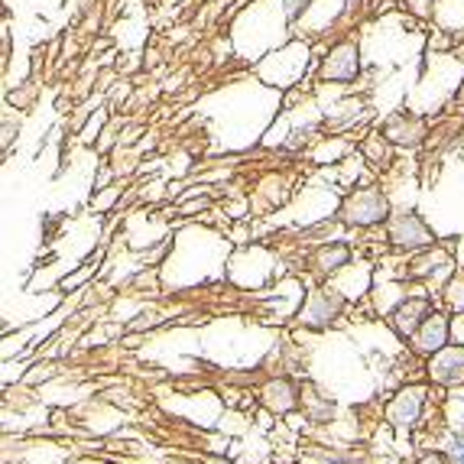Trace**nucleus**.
<instances>
[{"label": "nucleus", "instance_id": "obj_1", "mask_svg": "<svg viewBox=\"0 0 464 464\" xmlns=\"http://www.w3.org/2000/svg\"><path fill=\"white\" fill-rule=\"evenodd\" d=\"M393 208H390V198L387 192L380 186H364V188H354V192L344 195L338 208V218L344 227H357V231H364V227H377V225H387Z\"/></svg>", "mask_w": 464, "mask_h": 464}, {"label": "nucleus", "instance_id": "obj_2", "mask_svg": "<svg viewBox=\"0 0 464 464\" xmlns=\"http://www.w3.org/2000/svg\"><path fill=\"white\" fill-rule=\"evenodd\" d=\"M426 406H429V387L426 383H406L402 390H396L393 400L387 402L383 419L396 432H412V429L422 426L426 419Z\"/></svg>", "mask_w": 464, "mask_h": 464}, {"label": "nucleus", "instance_id": "obj_3", "mask_svg": "<svg viewBox=\"0 0 464 464\" xmlns=\"http://www.w3.org/2000/svg\"><path fill=\"white\" fill-rule=\"evenodd\" d=\"M387 244L393 250H426L435 244V231L419 211H393L387 221Z\"/></svg>", "mask_w": 464, "mask_h": 464}, {"label": "nucleus", "instance_id": "obj_4", "mask_svg": "<svg viewBox=\"0 0 464 464\" xmlns=\"http://www.w3.org/2000/svg\"><path fill=\"white\" fill-rule=\"evenodd\" d=\"M305 63H309V49L302 46V43H293V46L279 49V53H273L270 59H264V63L256 65V75L264 78L266 85L293 88L299 82Z\"/></svg>", "mask_w": 464, "mask_h": 464}, {"label": "nucleus", "instance_id": "obj_5", "mask_svg": "<svg viewBox=\"0 0 464 464\" xmlns=\"http://www.w3.org/2000/svg\"><path fill=\"white\" fill-rule=\"evenodd\" d=\"M361 75V53H357V43L351 39H341L328 49V55L322 59V69L318 78L328 82V85H351Z\"/></svg>", "mask_w": 464, "mask_h": 464}, {"label": "nucleus", "instance_id": "obj_6", "mask_svg": "<svg viewBox=\"0 0 464 464\" xmlns=\"http://www.w3.org/2000/svg\"><path fill=\"white\" fill-rule=\"evenodd\" d=\"M341 309H344V295L332 286H318L305 295V305L299 309V322L305 328H328L338 322Z\"/></svg>", "mask_w": 464, "mask_h": 464}, {"label": "nucleus", "instance_id": "obj_7", "mask_svg": "<svg viewBox=\"0 0 464 464\" xmlns=\"http://www.w3.org/2000/svg\"><path fill=\"white\" fill-rule=\"evenodd\" d=\"M432 312H435V305H432V299H429V295H406V299H400L393 309H390L387 322H390V328L400 334V338L410 341L412 334L419 332V325H422Z\"/></svg>", "mask_w": 464, "mask_h": 464}, {"label": "nucleus", "instance_id": "obj_8", "mask_svg": "<svg viewBox=\"0 0 464 464\" xmlns=\"http://www.w3.org/2000/svg\"><path fill=\"white\" fill-rule=\"evenodd\" d=\"M426 371L435 387H445V390L464 387V344H449V348H441L439 354L429 357Z\"/></svg>", "mask_w": 464, "mask_h": 464}, {"label": "nucleus", "instance_id": "obj_9", "mask_svg": "<svg viewBox=\"0 0 464 464\" xmlns=\"http://www.w3.org/2000/svg\"><path fill=\"white\" fill-rule=\"evenodd\" d=\"M380 133L393 143V147L412 150L419 147L422 140L429 137V124L419 114H410V111H396V114L387 117V124L380 127Z\"/></svg>", "mask_w": 464, "mask_h": 464}, {"label": "nucleus", "instance_id": "obj_10", "mask_svg": "<svg viewBox=\"0 0 464 464\" xmlns=\"http://www.w3.org/2000/svg\"><path fill=\"white\" fill-rule=\"evenodd\" d=\"M410 344L419 357L439 354L441 348H449L451 344V318L445 315V312H432V315L419 325V332L410 338Z\"/></svg>", "mask_w": 464, "mask_h": 464}, {"label": "nucleus", "instance_id": "obj_11", "mask_svg": "<svg viewBox=\"0 0 464 464\" xmlns=\"http://www.w3.org/2000/svg\"><path fill=\"white\" fill-rule=\"evenodd\" d=\"M260 402L273 416H289L302 406V390L295 387V380L289 377H273L260 387Z\"/></svg>", "mask_w": 464, "mask_h": 464}, {"label": "nucleus", "instance_id": "obj_12", "mask_svg": "<svg viewBox=\"0 0 464 464\" xmlns=\"http://www.w3.org/2000/svg\"><path fill=\"white\" fill-rule=\"evenodd\" d=\"M451 266H455V256H451V250L432 244V247L419 250V254L412 256L410 266H406V276H410V279H435L439 273H449Z\"/></svg>", "mask_w": 464, "mask_h": 464}, {"label": "nucleus", "instance_id": "obj_13", "mask_svg": "<svg viewBox=\"0 0 464 464\" xmlns=\"http://www.w3.org/2000/svg\"><path fill=\"white\" fill-rule=\"evenodd\" d=\"M351 264H354V254H351L348 244H325V247H318L312 254V270L318 276H334V273H341Z\"/></svg>", "mask_w": 464, "mask_h": 464}, {"label": "nucleus", "instance_id": "obj_14", "mask_svg": "<svg viewBox=\"0 0 464 464\" xmlns=\"http://www.w3.org/2000/svg\"><path fill=\"white\" fill-rule=\"evenodd\" d=\"M361 156H364L377 172H383L393 163V143H390L383 133H367L364 143H361Z\"/></svg>", "mask_w": 464, "mask_h": 464}, {"label": "nucleus", "instance_id": "obj_15", "mask_svg": "<svg viewBox=\"0 0 464 464\" xmlns=\"http://www.w3.org/2000/svg\"><path fill=\"white\" fill-rule=\"evenodd\" d=\"M299 410H305V419H312V422H332L334 419V402L325 400V396L318 393V390L305 387L302 390V406Z\"/></svg>", "mask_w": 464, "mask_h": 464}, {"label": "nucleus", "instance_id": "obj_16", "mask_svg": "<svg viewBox=\"0 0 464 464\" xmlns=\"http://www.w3.org/2000/svg\"><path fill=\"white\" fill-rule=\"evenodd\" d=\"M441 295H445V309H449L455 318H461L464 315V270H455L449 279H445Z\"/></svg>", "mask_w": 464, "mask_h": 464}, {"label": "nucleus", "instance_id": "obj_17", "mask_svg": "<svg viewBox=\"0 0 464 464\" xmlns=\"http://www.w3.org/2000/svg\"><path fill=\"white\" fill-rule=\"evenodd\" d=\"M312 156H315V163H341V160H348V143H344L341 137H332Z\"/></svg>", "mask_w": 464, "mask_h": 464}, {"label": "nucleus", "instance_id": "obj_18", "mask_svg": "<svg viewBox=\"0 0 464 464\" xmlns=\"http://www.w3.org/2000/svg\"><path fill=\"white\" fill-rule=\"evenodd\" d=\"M435 4L439 0H402V7L410 10L412 16H419V20H429L435 14Z\"/></svg>", "mask_w": 464, "mask_h": 464}, {"label": "nucleus", "instance_id": "obj_19", "mask_svg": "<svg viewBox=\"0 0 464 464\" xmlns=\"http://www.w3.org/2000/svg\"><path fill=\"white\" fill-rule=\"evenodd\" d=\"M94 266H98V256H94V260H88V266H82V270L72 273L69 279H63V283H59V289H75V286H82V283H85V279L94 273Z\"/></svg>", "mask_w": 464, "mask_h": 464}, {"label": "nucleus", "instance_id": "obj_20", "mask_svg": "<svg viewBox=\"0 0 464 464\" xmlns=\"http://www.w3.org/2000/svg\"><path fill=\"white\" fill-rule=\"evenodd\" d=\"M279 4H283V16H286L289 24H295V20L302 16V10L309 7L312 0H279Z\"/></svg>", "mask_w": 464, "mask_h": 464}, {"label": "nucleus", "instance_id": "obj_21", "mask_svg": "<svg viewBox=\"0 0 464 464\" xmlns=\"http://www.w3.org/2000/svg\"><path fill=\"white\" fill-rule=\"evenodd\" d=\"M449 461H451V464H464V435L455 441V445H451V451H449Z\"/></svg>", "mask_w": 464, "mask_h": 464}, {"label": "nucleus", "instance_id": "obj_22", "mask_svg": "<svg viewBox=\"0 0 464 464\" xmlns=\"http://www.w3.org/2000/svg\"><path fill=\"white\" fill-rule=\"evenodd\" d=\"M416 464H449V458H445V455H439V451H426V455L419 458Z\"/></svg>", "mask_w": 464, "mask_h": 464}, {"label": "nucleus", "instance_id": "obj_23", "mask_svg": "<svg viewBox=\"0 0 464 464\" xmlns=\"http://www.w3.org/2000/svg\"><path fill=\"white\" fill-rule=\"evenodd\" d=\"M205 464H231V461H225V458H208Z\"/></svg>", "mask_w": 464, "mask_h": 464}, {"label": "nucleus", "instance_id": "obj_24", "mask_svg": "<svg viewBox=\"0 0 464 464\" xmlns=\"http://www.w3.org/2000/svg\"><path fill=\"white\" fill-rule=\"evenodd\" d=\"M455 104H464V85H461V92L455 94Z\"/></svg>", "mask_w": 464, "mask_h": 464}]
</instances>
